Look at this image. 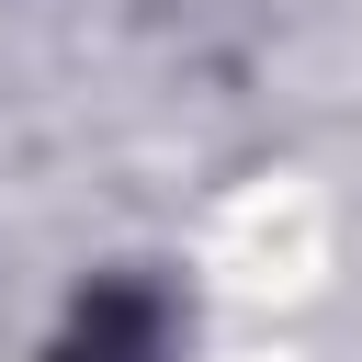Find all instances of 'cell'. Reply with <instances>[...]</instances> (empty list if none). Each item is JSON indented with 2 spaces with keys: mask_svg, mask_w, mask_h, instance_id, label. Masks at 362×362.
<instances>
[{
  "mask_svg": "<svg viewBox=\"0 0 362 362\" xmlns=\"http://www.w3.org/2000/svg\"><path fill=\"white\" fill-rule=\"evenodd\" d=\"M158 351V317H147V294H102L79 328H68V351L57 362H147Z\"/></svg>",
  "mask_w": 362,
  "mask_h": 362,
  "instance_id": "cell-1",
  "label": "cell"
}]
</instances>
